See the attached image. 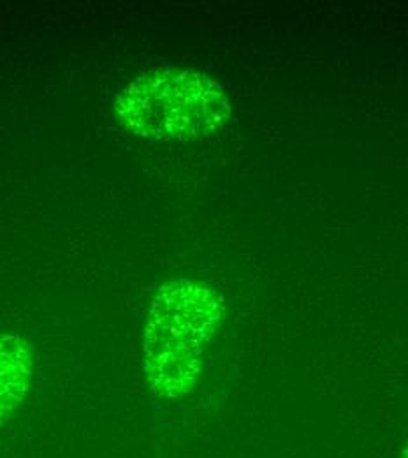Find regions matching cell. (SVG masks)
<instances>
[{"label": "cell", "mask_w": 408, "mask_h": 458, "mask_svg": "<svg viewBox=\"0 0 408 458\" xmlns=\"http://www.w3.org/2000/svg\"><path fill=\"white\" fill-rule=\"evenodd\" d=\"M222 318L224 301L212 286L176 279L159 287L143 334V370L157 399L192 392Z\"/></svg>", "instance_id": "cell-1"}, {"label": "cell", "mask_w": 408, "mask_h": 458, "mask_svg": "<svg viewBox=\"0 0 408 458\" xmlns=\"http://www.w3.org/2000/svg\"><path fill=\"white\" fill-rule=\"evenodd\" d=\"M115 114L136 136L190 141L222 127L231 114V103L224 89L206 74L161 69L125 87Z\"/></svg>", "instance_id": "cell-2"}, {"label": "cell", "mask_w": 408, "mask_h": 458, "mask_svg": "<svg viewBox=\"0 0 408 458\" xmlns=\"http://www.w3.org/2000/svg\"><path fill=\"white\" fill-rule=\"evenodd\" d=\"M34 372L32 349L16 334H0V427L25 399Z\"/></svg>", "instance_id": "cell-3"}, {"label": "cell", "mask_w": 408, "mask_h": 458, "mask_svg": "<svg viewBox=\"0 0 408 458\" xmlns=\"http://www.w3.org/2000/svg\"><path fill=\"white\" fill-rule=\"evenodd\" d=\"M400 458H408V446L407 448H405V452H404V454H402V457Z\"/></svg>", "instance_id": "cell-4"}]
</instances>
